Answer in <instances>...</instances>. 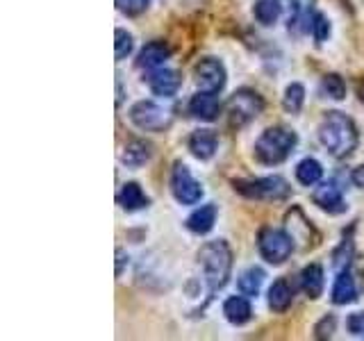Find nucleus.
I'll list each match as a JSON object with an SVG mask.
<instances>
[{"mask_svg": "<svg viewBox=\"0 0 364 341\" xmlns=\"http://www.w3.org/2000/svg\"><path fill=\"white\" fill-rule=\"evenodd\" d=\"M318 141L333 157L344 159L358 148L360 134L344 112H328L318 123Z\"/></svg>", "mask_w": 364, "mask_h": 341, "instance_id": "1", "label": "nucleus"}, {"mask_svg": "<svg viewBox=\"0 0 364 341\" xmlns=\"http://www.w3.org/2000/svg\"><path fill=\"white\" fill-rule=\"evenodd\" d=\"M198 264H200L205 282H208L210 293H214V291L223 289L228 278H230L232 250L225 242H221V239L208 242V244H203V248L198 250Z\"/></svg>", "mask_w": 364, "mask_h": 341, "instance_id": "2", "label": "nucleus"}, {"mask_svg": "<svg viewBox=\"0 0 364 341\" xmlns=\"http://www.w3.org/2000/svg\"><path fill=\"white\" fill-rule=\"evenodd\" d=\"M296 144H299V136L294 130L276 125V128H269L259 134V139L255 141V159L267 166L282 164L294 153Z\"/></svg>", "mask_w": 364, "mask_h": 341, "instance_id": "3", "label": "nucleus"}, {"mask_svg": "<svg viewBox=\"0 0 364 341\" xmlns=\"http://www.w3.org/2000/svg\"><path fill=\"white\" fill-rule=\"evenodd\" d=\"M232 187L237 193L255 200H282L291 193L289 182L280 175H267L257 180H235Z\"/></svg>", "mask_w": 364, "mask_h": 341, "instance_id": "4", "label": "nucleus"}, {"mask_svg": "<svg viewBox=\"0 0 364 341\" xmlns=\"http://www.w3.org/2000/svg\"><path fill=\"white\" fill-rule=\"evenodd\" d=\"M262 109H264V100H262V96L253 89H239L230 96V100L225 102L228 123H230L232 128H242V125L257 119Z\"/></svg>", "mask_w": 364, "mask_h": 341, "instance_id": "5", "label": "nucleus"}, {"mask_svg": "<svg viewBox=\"0 0 364 341\" xmlns=\"http://www.w3.org/2000/svg\"><path fill=\"white\" fill-rule=\"evenodd\" d=\"M257 250L262 259H267L269 264L278 266L282 261H287L294 250V239L289 232L280 230V227H262L257 234Z\"/></svg>", "mask_w": 364, "mask_h": 341, "instance_id": "6", "label": "nucleus"}, {"mask_svg": "<svg viewBox=\"0 0 364 341\" xmlns=\"http://www.w3.org/2000/svg\"><path fill=\"white\" fill-rule=\"evenodd\" d=\"M130 121L144 132H164L173 123V114L153 100H139L130 107Z\"/></svg>", "mask_w": 364, "mask_h": 341, "instance_id": "7", "label": "nucleus"}, {"mask_svg": "<svg viewBox=\"0 0 364 341\" xmlns=\"http://www.w3.org/2000/svg\"><path fill=\"white\" fill-rule=\"evenodd\" d=\"M171 191L180 205H196L203 198L200 182L191 175V170L185 164H176L171 170Z\"/></svg>", "mask_w": 364, "mask_h": 341, "instance_id": "8", "label": "nucleus"}, {"mask_svg": "<svg viewBox=\"0 0 364 341\" xmlns=\"http://www.w3.org/2000/svg\"><path fill=\"white\" fill-rule=\"evenodd\" d=\"M193 77H196V85L203 89V91H214V94H219V91L225 87V68L219 60H214V57H205L196 64L193 68Z\"/></svg>", "mask_w": 364, "mask_h": 341, "instance_id": "9", "label": "nucleus"}, {"mask_svg": "<svg viewBox=\"0 0 364 341\" xmlns=\"http://www.w3.org/2000/svg\"><path fill=\"white\" fill-rule=\"evenodd\" d=\"M312 202L316 205L318 210H323L328 214H344L348 210V205L344 200V193L335 185V182H323L312 191Z\"/></svg>", "mask_w": 364, "mask_h": 341, "instance_id": "10", "label": "nucleus"}, {"mask_svg": "<svg viewBox=\"0 0 364 341\" xmlns=\"http://www.w3.org/2000/svg\"><path fill=\"white\" fill-rule=\"evenodd\" d=\"M146 82L155 96L171 98V96L178 94V89L182 85V77L178 71H173V68H155V71L146 77Z\"/></svg>", "mask_w": 364, "mask_h": 341, "instance_id": "11", "label": "nucleus"}, {"mask_svg": "<svg viewBox=\"0 0 364 341\" xmlns=\"http://www.w3.org/2000/svg\"><path fill=\"white\" fill-rule=\"evenodd\" d=\"M221 112V102L216 98L214 91H198L196 96L189 100V114L198 121H214Z\"/></svg>", "mask_w": 364, "mask_h": 341, "instance_id": "12", "label": "nucleus"}, {"mask_svg": "<svg viewBox=\"0 0 364 341\" xmlns=\"http://www.w3.org/2000/svg\"><path fill=\"white\" fill-rule=\"evenodd\" d=\"M168 57H171V48L164 41H151L139 50V55H136V66L155 71V68L162 66Z\"/></svg>", "mask_w": 364, "mask_h": 341, "instance_id": "13", "label": "nucleus"}, {"mask_svg": "<svg viewBox=\"0 0 364 341\" xmlns=\"http://www.w3.org/2000/svg\"><path fill=\"white\" fill-rule=\"evenodd\" d=\"M216 148H219V136L212 130H196L189 136V151L191 155L205 162V159H212Z\"/></svg>", "mask_w": 364, "mask_h": 341, "instance_id": "14", "label": "nucleus"}, {"mask_svg": "<svg viewBox=\"0 0 364 341\" xmlns=\"http://www.w3.org/2000/svg\"><path fill=\"white\" fill-rule=\"evenodd\" d=\"M358 298V287H355V280H353L350 271H339V276L333 284V291H330V301L335 305H348Z\"/></svg>", "mask_w": 364, "mask_h": 341, "instance_id": "15", "label": "nucleus"}, {"mask_svg": "<svg viewBox=\"0 0 364 341\" xmlns=\"http://www.w3.org/2000/svg\"><path fill=\"white\" fill-rule=\"evenodd\" d=\"M153 157V148L144 139H132L130 144H125L123 153H121V162L128 168H139L144 166L148 159Z\"/></svg>", "mask_w": 364, "mask_h": 341, "instance_id": "16", "label": "nucleus"}, {"mask_svg": "<svg viewBox=\"0 0 364 341\" xmlns=\"http://www.w3.org/2000/svg\"><path fill=\"white\" fill-rule=\"evenodd\" d=\"M216 216H219V210H216V205H203L196 212H191V216L187 219V230H191L193 234H208L214 223H216Z\"/></svg>", "mask_w": 364, "mask_h": 341, "instance_id": "17", "label": "nucleus"}, {"mask_svg": "<svg viewBox=\"0 0 364 341\" xmlns=\"http://www.w3.org/2000/svg\"><path fill=\"white\" fill-rule=\"evenodd\" d=\"M223 314L232 325H244L253 318V307H250L248 298L244 296H232L223 303Z\"/></svg>", "mask_w": 364, "mask_h": 341, "instance_id": "18", "label": "nucleus"}, {"mask_svg": "<svg viewBox=\"0 0 364 341\" xmlns=\"http://www.w3.org/2000/svg\"><path fill=\"white\" fill-rule=\"evenodd\" d=\"M148 196L144 193V189L136 185V182H125L121 193H119V205L125 212H139L144 207H148Z\"/></svg>", "mask_w": 364, "mask_h": 341, "instance_id": "19", "label": "nucleus"}, {"mask_svg": "<svg viewBox=\"0 0 364 341\" xmlns=\"http://www.w3.org/2000/svg\"><path fill=\"white\" fill-rule=\"evenodd\" d=\"M294 301V291L289 287V282L287 280H276L271 284V289H269V307L273 312H287L289 310V305Z\"/></svg>", "mask_w": 364, "mask_h": 341, "instance_id": "20", "label": "nucleus"}, {"mask_svg": "<svg viewBox=\"0 0 364 341\" xmlns=\"http://www.w3.org/2000/svg\"><path fill=\"white\" fill-rule=\"evenodd\" d=\"M323 266L321 264H310L305 266L303 273H301V287L303 291L310 296V298H318V296L323 293Z\"/></svg>", "mask_w": 364, "mask_h": 341, "instance_id": "21", "label": "nucleus"}, {"mask_svg": "<svg viewBox=\"0 0 364 341\" xmlns=\"http://www.w3.org/2000/svg\"><path fill=\"white\" fill-rule=\"evenodd\" d=\"M280 3H284V7L289 9V28L305 23V30H310L314 0H280Z\"/></svg>", "mask_w": 364, "mask_h": 341, "instance_id": "22", "label": "nucleus"}, {"mask_svg": "<svg viewBox=\"0 0 364 341\" xmlns=\"http://www.w3.org/2000/svg\"><path fill=\"white\" fill-rule=\"evenodd\" d=\"M321 178H323V166L312 157H305L303 162H299V166H296V180H299L303 187L318 185Z\"/></svg>", "mask_w": 364, "mask_h": 341, "instance_id": "23", "label": "nucleus"}, {"mask_svg": "<svg viewBox=\"0 0 364 341\" xmlns=\"http://www.w3.org/2000/svg\"><path fill=\"white\" fill-rule=\"evenodd\" d=\"M262 282H264V271L253 266V269H248V271L242 273V276H239L237 287H239V291H242L244 296H248V298H253V296L259 293Z\"/></svg>", "mask_w": 364, "mask_h": 341, "instance_id": "24", "label": "nucleus"}, {"mask_svg": "<svg viewBox=\"0 0 364 341\" xmlns=\"http://www.w3.org/2000/svg\"><path fill=\"white\" fill-rule=\"evenodd\" d=\"M253 14L262 26H273L282 14V5H280V0H257L253 7Z\"/></svg>", "mask_w": 364, "mask_h": 341, "instance_id": "25", "label": "nucleus"}, {"mask_svg": "<svg viewBox=\"0 0 364 341\" xmlns=\"http://www.w3.org/2000/svg\"><path fill=\"white\" fill-rule=\"evenodd\" d=\"M303 102H305V87L299 85V82H291L287 89H284V96H282V107H284V112L299 114L303 109Z\"/></svg>", "mask_w": 364, "mask_h": 341, "instance_id": "26", "label": "nucleus"}, {"mask_svg": "<svg viewBox=\"0 0 364 341\" xmlns=\"http://www.w3.org/2000/svg\"><path fill=\"white\" fill-rule=\"evenodd\" d=\"M321 91H323V96L333 98V100H344L346 98V82L341 80V75L328 73L321 80Z\"/></svg>", "mask_w": 364, "mask_h": 341, "instance_id": "27", "label": "nucleus"}, {"mask_svg": "<svg viewBox=\"0 0 364 341\" xmlns=\"http://www.w3.org/2000/svg\"><path fill=\"white\" fill-rule=\"evenodd\" d=\"M134 48V41H132V34L128 30L119 28L114 32V55H117V62L125 60Z\"/></svg>", "mask_w": 364, "mask_h": 341, "instance_id": "28", "label": "nucleus"}, {"mask_svg": "<svg viewBox=\"0 0 364 341\" xmlns=\"http://www.w3.org/2000/svg\"><path fill=\"white\" fill-rule=\"evenodd\" d=\"M310 32H312V37H314L316 43L328 41V37H330V21H328V16L314 11L312 21H310Z\"/></svg>", "mask_w": 364, "mask_h": 341, "instance_id": "29", "label": "nucleus"}, {"mask_svg": "<svg viewBox=\"0 0 364 341\" xmlns=\"http://www.w3.org/2000/svg\"><path fill=\"white\" fill-rule=\"evenodd\" d=\"M117 7L125 16H139L141 11H146L148 0H117Z\"/></svg>", "mask_w": 364, "mask_h": 341, "instance_id": "30", "label": "nucleus"}, {"mask_svg": "<svg viewBox=\"0 0 364 341\" xmlns=\"http://www.w3.org/2000/svg\"><path fill=\"white\" fill-rule=\"evenodd\" d=\"M346 328H348V332H350L353 337L364 339V312L350 314V316H348V321H346Z\"/></svg>", "mask_w": 364, "mask_h": 341, "instance_id": "31", "label": "nucleus"}, {"mask_svg": "<svg viewBox=\"0 0 364 341\" xmlns=\"http://www.w3.org/2000/svg\"><path fill=\"white\" fill-rule=\"evenodd\" d=\"M314 332H316L318 339L333 337V332H335V316H323V318H321V323H318V325L314 328Z\"/></svg>", "mask_w": 364, "mask_h": 341, "instance_id": "32", "label": "nucleus"}, {"mask_svg": "<svg viewBox=\"0 0 364 341\" xmlns=\"http://www.w3.org/2000/svg\"><path fill=\"white\" fill-rule=\"evenodd\" d=\"M125 259H128V257H125V253H123V250H117V276H121V273H123Z\"/></svg>", "mask_w": 364, "mask_h": 341, "instance_id": "33", "label": "nucleus"}, {"mask_svg": "<svg viewBox=\"0 0 364 341\" xmlns=\"http://www.w3.org/2000/svg\"><path fill=\"white\" fill-rule=\"evenodd\" d=\"M358 96L362 100V105H364V77L360 80V85H358Z\"/></svg>", "mask_w": 364, "mask_h": 341, "instance_id": "34", "label": "nucleus"}]
</instances>
